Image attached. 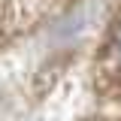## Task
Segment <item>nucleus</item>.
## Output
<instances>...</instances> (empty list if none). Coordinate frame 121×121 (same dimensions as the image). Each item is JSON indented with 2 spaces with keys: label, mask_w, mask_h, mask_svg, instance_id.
Returning a JSON list of instances; mask_svg holds the SVG:
<instances>
[{
  "label": "nucleus",
  "mask_w": 121,
  "mask_h": 121,
  "mask_svg": "<svg viewBox=\"0 0 121 121\" xmlns=\"http://www.w3.org/2000/svg\"><path fill=\"white\" fill-rule=\"evenodd\" d=\"M109 58L121 70V18H118V24L112 27V36H109Z\"/></svg>",
  "instance_id": "obj_1"
}]
</instances>
